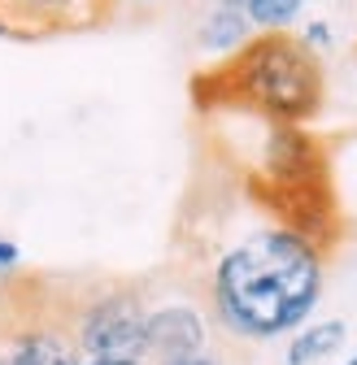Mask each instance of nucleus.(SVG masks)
<instances>
[{
	"mask_svg": "<svg viewBox=\"0 0 357 365\" xmlns=\"http://www.w3.org/2000/svg\"><path fill=\"white\" fill-rule=\"evenodd\" d=\"M327 252L279 222H257L213 257L209 313L240 344H275L318 313Z\"/></svg>",
	"mask_w": 357,
	"mask_h": 365,
	"instance_id": "1",
	"label": "nucleus"
},
{
	"mask_svg": "<svg viewBox=\"0 0 357 365\" xmlns=\"http://www.w3.org/2000/svg\"><path fill=\"white\" fill-rule=\"evenodd\" d=\"M192 101L201 113H244L257 122L305 126L323 113L327 70L296 31H257L244 48L218 57L192 74Z\"/></svg>",
	"mask_w": 357,
	"mask_h": 365,
	"instance_id": "2",
	"label": "nucleus"
},
{
	"mask_svg": "<svg viewBox=\"0 0 357 365\" xmlns=\"http://www.w3.org/2000/svg\"><path fill=\"white\" fill-rule=\"evenodd\" d=\"M244 192L271 222L305 235L323 252L340 244L344 222L336 205L331 161L318 135H309L305 126L261 122V148L244 170Z\"/></svg>",
	"mask_w": 357,
	"mask_h": 365,
	"instance_id": "3",
	"label": "nucleus"
},
{
	"mask_svg": "<svg viewBox=\"0 0 357 365\" xmlns=\"http://www.w3.org/2000/svg\"><path fill=\"white\" fill-rule=\"evenodd\" d=\"M79 356H136L149 361V304L136 287L96 292L74 317Z\"/></svg>",
	"mask_w": 357,
	"mask_h": 365,
	"instance_id": "4",
	"label": "nucleus"
},
{
	"mask_svg": "<svg viewBox=\"0 0 357 365\" xmlns=\"http://www.w3.org/2000/svg\"><path fill=\"white\" fill-rule=\"evenodd\" d=\"M209 348V317L192 300H166L149 309V361H170Z\"/></svg>",
	"mask_w": 357,
	"mask_h": 365,
	"instance_id": "5",
	"label": "nucleus"
},
{
	"mask_svg": "<svg viewBox=\"0 0 357 365\" xmlns=\"http://www.w3.org/2000/svg\"><path fill=\"white\" fill-rule=\"evenodd\" d=\"M253 22L244 14V0H213L201 31H196V43L218 61V57H231L236 48H244V43L253 39Z\"/></svg>",
	"mask_w": 357,
	"mask_h": 365,
	"instance_id": "6",
	"label": "nucleus"
},
{
	"mask_svg": "<svg viewBox=\"0 0 357 365\" xmlns=\"http://www.w3.org/2000/svg\"><path fill=\"white\" fill-rule=\"evenodd\" d=\"M348 339V327H344V317H309V322L301 331L288 335V365H318V361H331Z\"/></svg>",
	"mask_w": 357,
	"mask_h": 365,
	"instance_id": "7",
	"label": "nucleus"
},
{
	"mask_svg": "<svg viewBox=\"0 0 357 365\" xmlns=\"http://www.w3.org/2000/svg\"><path fill=\"white\" fill-rule=\"evenodd\" d=\"M253 31H292L305 14V0H244Z\"/></svg>",
	"mask_w": 357,
	"mask_h": 365,
	"instance_id": "8",
	"label": "nucleus"
},
{
	"mask_svg": "<svg viewBox=\"0 0 357 365\" xmlns=\"http://www.w3.org/2000/svg\"><path fill=\"white\" fill-rule=\"evenodd\" d=\"M296 39L305 43L309 53H318V57L336 48V35H331V22H327V18H309V22L301 26V35H296Z\"/></svg>",
	"mask_w": 357,
	"mask_h": 365,
	"instance_id": "9",
	"label": "nucleus"
},
{
	"mask_svg": "<svg viewBox=\"0 0 357 365\" xmlns=\"http://www.w3.org/2000/svg\"><path fill=\"white\" fill-rule=\"evenodd\" d=\"M22 265V248L14 244V240H0V279H5V274H14Z\"/></svg>",
	"mask_w": 357,
	"mask_h": 365,
	"instance_id": "10",
	"label": "nucleus"
},
{
	"mask_svg": "<svg viewBox=\"0 0 357 365\" xmlns=\"http://www.w3.org/2000/svg\"><path fill=\"white\" fill-rule=\"evenodd\" d=\"M157 365H222V356H218V352H209V348H201V352L170 356V361H157Z\"/></svg>",
	"mask_w": 357,
	"mask_h": 365,
	"instance_id": "11",
	"label": "nucleus"
},
{
	"mask_svg": "<svg viewBox=\"0 0 357 365\" xmlns=\"http://www.w3.org/2000/svg\"><path fill=\"white\" fill-rule=\"evenodd\" d=\"M79 365H149L136 356H79Z\"/></svg>",
	"mask_w": 357,
	"mask_h": 365,
	"instance_id": "12",
	"label": "nucleus"
},
{
	"mask_svg": "<svg viewBox=\"0 0 357 365\" xmlns=\"http://www.w3.org/2000/svg\"><path fill=\"white\" fill-rule=\"evenodd\" d=\"M114 5H136V9H144V5H157V0H114Z\"/></svg>",
	"mask_w": 357,
	"mask_h": 365,
	"instance_id": "13",
	"label": "nucleus"
},
{
	"mask_svg": "<svg viewBox=\"0 0 357 365\" xmlns=\"http://www.w3.org/2000/svg\"><path fill=\"white\" fill-rule=\"evenodd\" d=\"M344 365H357V352H353V356H348V361H344Z\"/></svg>",
	"mask_w": 357,
	"mask_h": 365,
	"instance_id": "14",
	"label": "nucleus"
},
{
	"mask_svg": "<svg viewBox=\"0 0 357 365\" xmlns=\"http://www.w3.org/2000/svg\"><path fill=\"white\" fill-rule=\"evenodd\" d=\"M353 231H357V217H353Z\"/></svg>",
	"mask_w": 357,
	"mask_h": 365,
	"instance_id": "15",
	"label": "nucleus"
},
{
	"mask_svg": "<svg viewBox=\"0 0 357 365\" xmlns=\"http://www.w3.org/2000/svg\"><path fill=\"white\" fill-rule=\"evenodd\" d=\"M0 365H5V356H0Z\"/></svg>",
	"mask_w": 357,
	"mask_h": 365,
	"instance_id": "16",
	"label": "nucleus"
}]
</instances>
